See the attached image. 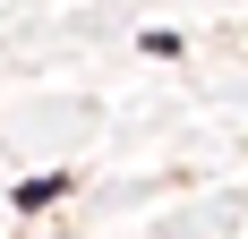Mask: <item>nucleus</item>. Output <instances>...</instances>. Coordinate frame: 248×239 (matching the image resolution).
<instances>
[{
    "mask_svg": "<svg viewBox=\"0 0 248 239\" xmlns=\"http://www.w3.org/2000/svg\"><path fill=\"white\" fill-rule=\"evenodd\" d=\"M60 188H69V179H17V188H9V196H17L26 214H34V205H51V196H60Z\"/></svg>",
    "mask_w": 248,
    "mask_h": 239,
    "instance_id": "nucleus-1",
    "label": "nucleus"
}]
</instances>
